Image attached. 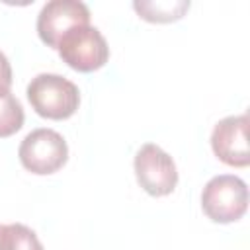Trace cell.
<instances>
[{
	"mask_svg": "<svg viewBox=\"0 0 250 250\" xmlns=\"http://www.w3.org/2000/svg\"><path fill=\"white\" fill-rule=\"evenodd\" d=\"M25 94L35 113L45 119H68L80 105L78 86L68 78L53 72H41L31 78Z\"/></svg>",
	"mask_w": 250,
	"mask_h": 250,
	"instance_id": "1",
	"label": "cell"
},
{
	"mask_svg": "<svg viewBox=\"0 0 250 250\" xmlns=\"http://www.w3.org/2000/svg\"><path fill=\"white\" fill-rule=\"evenodd\" d=\"M201 209L213 223H234L248 209V186L234 174L211 178L201 191Z\"/></svg>",
	"mask_w": 250,
	"mask_h": 250,
	"instance_id": "2",
	"label": "cell"
},
{
	"mask_svg": "<svg viewBox=\"0 0 250 250\" xmlns=\"http://www.w3.org/2000/svg\"><path fill=\"white\" fill-rule=\"evenodd\" d=\"M59 57L70 68L78 72H94L102 68L109 59V47L102 31L90 23L68 29L59 45Z\"/></svg>",
	"mask_w": 250,
	"mask_h": 250,
	"instance_id": "3",
	"label": "cell"
},
{
	"mask_svg": "<svg viewBox=\"0 0 250 250\" xmlns=\"http://www.w3.org/2000/svg\"><path fill=\"white\" fill-rule=\"evenodd\" d=\"M20 162L25 170L37 176L55 174L66 164L68 146L61 133L41 127L23 137L18 148Z\"/></svg>",
	"mask_w": 250,
	"mask_h": 250,
	"instance_id": "4",
	"label": "cell"
},
{
	"mask_svg": "<svg viewBox=\"0 0 250 250\" xmlns=\"http://www.w3.org/2000/svg\"><path fill=\"white\" fill-rule=\"evenodd\" d=\"M133 168L139 186L148 195H170L178 184V170L172 156L154 143H146L137 150Z\"/></svg>",
	"mask_w": 250,
	"mask_h": 250,
	"instance_id": "5",
	"label": "cell"
},
{
	"mask_svg": "<svg viewBox=\"0 0 250 250\" xmlns=\"http://www.w3.org/2000/svg\"><path fill=\"white\" fill-rule=\"evenodd\" d=\"M90 23V10L80 0H51L37 16V35L47 45L57 49L61 37L76 27Z\"/></svg>",
	"mask_w": 250,
	"mask_h": 250,
	"instance_id": "6",
	"label": "cell"
},
{
	"mask_svg": "<svg viewBox=\"0 0 250 250\" xmlns=\"http://www.w3.org/2000/svg\"><path fill=\"white\" fill-rule=\"evenodd\" d=\"M211 148L215 156L234 168L250 164L248 150V115H229L221 119L211 133Z\"/></svg>",
	"mask_w": 250,
	"mask_h": 250,
	"instance_id": "7",
	"label": "cell"
},
{
	"mask_svg": "<svg viewBox=\"0 0 250 250\" xmlns=\"http://www.w3.org/2000/svg\"><path fill=\"white\" fill-rule=\"evenodd\" d=\"M133 8L146 21L166 23V21L180 20L188 12L189 2H186V0H176V2H133Z\"/></svg>",
	"mask_w": 250,
	"mask_h": 250,
	"instance_id": "8",
	"label": "cell"
},
{
	"mask_svg": "<svg viewBox=\"0 0 250 250\" xmlns=\"http://www.w3.org/2000/svg\"><path fill=\"white\" fill-rule=\"evenodd\" d=\"M0 250H43V244L29 227L21 223H12L2 225Z\"/></svg>",
	"mask_w": 250,
	"mask_h": 250,
	"instance_id": "9",
	"label": "cell"
},
{
	"mask_svg": "<svg viewBox=\"0 0 250 250\" xmlns=\"http://www.w3.org/2000/svg\"><path fill=\"white\" fill-rule=\"evenodd\" d=\"M23 107L12 92L0 96V139L12 137L23 125Z\"/></svg>",
	"mask_w": 250,
	"mask_h": 250,
	"instance_id": "10",
	"label": "cell"
},
{
	"mask_svg": "<svg viewBox=\"0 0 250 250\" xmlns=\"http://www.w3.org/2000/svg\"><path fill=\"white\" fill-rule=\"evenodd\" d=\"M10 86H12V66L8 57L0 51V96L10 92Z\"/></svg>",
	"mask_w": 250,
	"mask_h": 250,
	"instance_id": "11",
	"label": "cell"
},
{
	"mask_svg": "<svg viewBox=\"0 0 250 250\" xmlns=\"http://www.w3.org/2000/svg\"><path fill=\"white\" fill-rule=\"evenodd\" d=\"M0 230H2V225H0Z\"/></svg>",
	"mask_w": 250,
	"mask_h": 250,
	"instance_id": "12",
	"label": "cell"
}]
</instances>
